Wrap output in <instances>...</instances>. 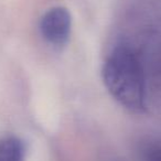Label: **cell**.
I'll return each instance as SVG.
<instances>
[{"label": "cell", "instance_id": "2", "mask_svg": "<svg viewBox=\"0 0 161 161\" xmlns=\"http://www.w3.org/2000/svg\"><path fill=\"white\" fill-rule=\"evenodd\" d=\"M131 45L142 67L148 90L161 87V33L156 30H146Z\"/></svg>", "mask_w": 161, "mask_h": 161}, {"label": "cell", "instance_id": "5", "mask_svg": "<svg viewBox=\"0 0 161 161\" xmlns=\"http://www.w3.org/2000/svg\"><path fill=\"white\" fill-rule=\"evenodd\" d=\"M139 161H161V138L143 141L138 149Z\"/></svg>", "mask_w": 161, "mask_h": 161}, {"label": "cell", "instance_id": "3", "mask_svg": "<svg viewBox=\"0 0 161 161\" xmlns=\"http://www.w3.org/2000/svg\"><path fill=\"white\" fill-rule=\"evenodd\" d=\"M39 28L41 36L47 43L54 47H63L71 34V14L64 7L51 8L42 16Z\"/></svg>", "mask_w": 161, "mask_h": 161}, {"label": "cell", "instance_id": "1", "mask_svg": "<svg viewBox=\"0 0 161 161\" xmlns=\"http://www.w3.org/2000/svg\"><path fill=\"white\" fill-rule=\"evenodd\" d=\"M103 80L113 98L126 109L146 110L149 90L131 44L123 43L110 52L103 66Z\"/></svg>", "mask_w": 161, "mask_h": 161}, {"label": "cell", "instance_id": "4", "mask_svg": "<svg viewBox=\"0 0 161 161\" xmlns=\"http://www.w3.org/2000/svg\"><path fill=\"white\" fill-rule=\"evenodd\" d=\"M25 147L20 138L14 136L0 139V161H25Z\"/></svg>", "mask_w": 161, "mask_h": 161}]
</instances>
